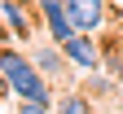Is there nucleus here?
I'll list each match as a JSON object with an SVG mask.
<instances>
[{
  "instance_id": "obj_3",
  "label": "nucleus",
  "mask_w": 123,
  "mask_h": 114,
  "mask_svg": "<svg viewBox=\"0 0 123 114\" xmlns=\"http://www.w3.org/2000/svg\"><path fill=\"white\" fill-rule=\"evenodd\" d=\"M66 13H70L75 31L97 35V31L110 22V0H66Z\"/></svg>"
},
{
  "instance_id": "obj_5",
  "label": "nucleus",
  "mask_w": 123,
  "mask_h": 114,
  "mask_svg": "<svg viewBox=\"0 0 123 114\" xmlns=\"http://www.w3.org/2000/svg\"><path fill=\"white\" fill-rule=\"evenodd\" d=\"M31 61H35V66H40L44 75H49V84H62V88H66L70 79H75V75H70L75 66L66 61L62 44H53V40H49V44H40V48H31Z\"/></svg>"
},
{
  "instance_id": "obj_7",
  "label": "nucleus",
  "mask_w": 123,
  "mask_h": 114,
  "mask_svg": "<svg viewBox=\"0 0 123 114\" xmlns=\"http://www.w3.org/2000/svg\"><path fill=\"white\" fill-rule=\"evenodd\" d=\"M53 114H97V105H92L84 92H62V96H57V110H53Z\"/></svg>"
},
{
  "instance_id": "obj_9",
  "label": "nucleus",
  "mask_w": 123,
  "mask_h": 114,
  "mask_svg": "<svg viewBox=\"0 0 123 114\" xmlns=\"http://www.w3.org/2000/svg\"><path fill=\"white\" fill-rule=\"evenodd\" d=\"M13 114H53V105H40V101H18Z\"/></svg>"
},
{
  "instance_id": "obj_1",
  "label": "nucleus",
  "mask_w": 123,
  "mask_h": 114,
  "mask_svg": "<svg viewBox=\"0 0 123 114\" xmlns=\"http://www.w3.org/2000/svg\"><path fill=\"white\" fill-rule=\"evenodd\" d=\"M0 79H5V88L18 96V101L53 105V84H49V75H44L35 61H31V53H22V48L0 44Z\"/></svg>"
},
{
  "instance_id": "obj_8",
  "label": "nucleus",
  "mask_w": 123,
  "mask_h": 114,
  "mask_svg": "<svg viewBox=\"0 0 123 114\" xmlns=\"http://www.w3.org/2000/svg\"><path fill=\"white\" fill-rule=\"evenodd\" d=\"M101 53L110 57V66H114V70L123 75V26L114 31V40H110V44H101Z\"/></svg>"
},
{
  "instance_id": "obj_6",
  "label": "nucleus",
  "mask_w": 123,
  "mask_h": 114,
  "mask_svg": "<svg viewBox=\"0 0 123 114\" xmlns=\"http://www.w3.org/2000/svg\"><path fill=\"white\" fill-rule=\"evenodd\" d=\"M31 9L26 0H0V22L9 26V40H22L31 44V35H35V18H31Z\"/></svg>"
},
{
  "instance_id": "obj_4",
  "label": "nucleus",
  "mask_w": 123,
  "mask_h": 114,
  "mask_svg": "<svg viewBox=\"0 0 123 114\" xmlns=\"http://www.w3.org/2000/svg\"><path fill=\"white\" fill-rule=\"evenodd\" d=\"M40 26H44V35L53 44H66L70 35H79L70 13H66V0H40Z\"/></svg>"
},
{
  "instance_id": "obj_2",
  "label": "nucleus",
  "mask_w": 123,
  "mask_h": 114,
  "mask_svg": "<svg viewBox=\"0 0 123 114\" xmlns=\"http://www.w3.org/2000/svg\"><path fill=\"white\" fill-rule=\"evenodd\" d=\"M62 53H66V61L75 70H84V75H97L101 70V61H105V53H101V44H97V35H70L66 44H62Z\"/></svg>"
}]
</instances>
